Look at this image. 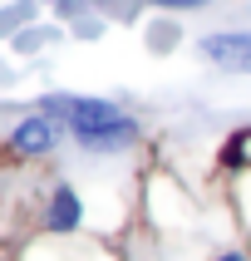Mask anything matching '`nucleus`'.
<instances>
[{"instance_id":"obj_1","label":"nucleus","mask_w":251,"mask_h":261,"mask_svg":"<svg viewBox=\"0 0 251 261\" xmlns=\"http://www.w3.org/2000/svg\"><path fill=\"white\" fill-rule=\"evenodd\" d=\"M44 109H49V114H64L69 133L89 148V153H114V148H128L133 138H138V123H133L118 103H108V99L49 94V99H44Z\"/></svg>"},{"instance_id":"obj_2","label":"nucleus","mask_w":251,"mask_h":261,"mask_svg":"<svg viewBox=\"0 0 251 261\" xmlns=\"http://www.w3.org/2000/svg\"><path fill=\"white\" fill-rule=\"evenodd\" d=\"M197 49H202L212 64H221V69L251 74V30H217V35H202Z\"/></svg>"},{"instance_id":"obj_3","label":"nucleus","mask_w":251,"mask_h":261,"mask_svg":"<svg viewBox=\"0 0 251 261\" xmlns=\"http://www.w3.org/2000/svg\"><path fill=\"white\" fill-rule=\"evenodd\" d=\"M10 148L20 153V158H40V153H49L54 148V128H49V118H20L10 133Z\"/></svg>"},{"instance_id":"obj_4","label":"nucleus","mask_w":251,"mask_h":261,"mask_svg":"<svg viewBox=\"0 0 251 261\" xmlns=\"http://www.w3.org/2000/svg\"><path fill=\"white\" fill-rule=\"evenodd\" d=\"M79 217H84V207H79V192L74 188H54V197H49V232H74L79 227Z\"/></svg>"},{"instance_id":"obj_5","label":"nucleus","mask_w":251,"mask_h":261,"mask_svg":"<svg viewBox=\"0 0 251 261\" xmlns=\"http://www.w3.org/2000/svg\"><path fill=\"white\" fill-rule=\"evenodd\" d=\"M148 5H168V10H197V5H207V0H148Z\"/></svg>"},{"instance_id":"obj_6","label":"nucleus","mask_w":251,"mask_h":261,"mask_svg":"<svg viewBox=\"0 0 251 261\" xmlns=\"http://www.w3.org/2000/svg\"><path fill=\"white\" fill-rule=\"evenodd\" d=\"M217 261H251V256H241V251H227V256H217Z\"/></svg>"}]
</instances>
